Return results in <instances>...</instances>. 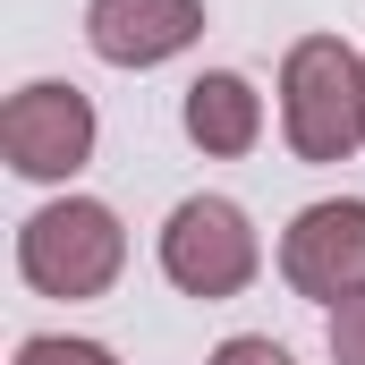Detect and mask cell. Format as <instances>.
Instances as JSON below:
<instances>
[{
    "instance_id": "cell-1",
    "label": "cell",
    "mask_w": 365,
    "mask_h": 365,
    "mask_svg": "<svg viewBox=\"0 0 365 365\" xmlns=\"http://www.w3.org/2000/svg\"><path fill=\"white\" fill-rule=\"evenodd\" d=\"M280 128H289L297 162L357 153V136H365V60L349 43L314 34V43L289 51V68H280Z\"/></svg>"
},
{
    "instance_id": "cell-2",
    "label": "cell",
    "mask_w": 365,
    "mask_h": 365,
    "mask_svg": "<svg viewBox=\"0 0 365 365\" xmlns=\"http://www.w3.org/2000/svg\"><path fill=\"white\" fill-rule=\"evenodd\" d=\"M17 264H26V280L43 297H102L119 280V264H128V238H119V221L102 204L68 195V204H43L17 230Z\"/></svg>"
},
{
    "instance_id": "cell-3",
    "label": "cell",
    "mask_w": 365,
    "mask_h": 365,
    "mask_svg": "<svg viewBox=\"0 0 365 365\" xmlns=\"http://www.w3.org/2000/svg\"><path fill=\"white\" fill-rule=\"evenodd\" d=\"M162 272L179 280L187 297H238L255 280V230L238 204L221 195H187L162 230Z\"/></svg>"
},
{
    "instance_id": "cell-4",
    "label": "cell",
    "mask_w": 365,
    "mask_h": 365,
    "mask_svg": "<svg viewBox=\"0 0 365 365\" xmlns=\"http://www.w3.org/2000/svg\"><path fill=\"white\" fill-rule=\"evenodd\" d=\"M0 145L26 179H68L93 153V102L77 86H26L0 110Z\"/></svg>"
},
{
    "instance_id": "cell-5",
    "label": "cell",
    "mask_w": 365,
    "mask_h": 365,
    "mask_svg": "<svg viewBox=\"0 0 365 365\" xmlns=\"http://www.w3.org/2000/svg\"><path fill=\"white\" fill-rule=\"evenodd\" d=\"M280 272H289V289L331 297V306L349 289H365V204H314V212H297L289 238H280Z\"/></svg>"
},
{
    "instance_id": "cell-6",
    "label": "cell",
    "mask_w": 365,
    "mask_h": 365,
    "mask_svg": "<svg viewBox=\"0 0 365 365\" xmlns=\"http://www.w3.org/2000/svg\"><path fill=\"white\" fill-rule=\"evenodd\" d=\"M86 34H93L102 60L153 68V60H170V51H187V43L204 34V9H195V0H93Z\"/></svg>"
},
{
    "instance_id": "cell-7",
    "label": "cell",
    "mask_w": 365,
    "mask_h": 365,
    "mask_svg": "<svg viewBox=\"0 0 365 365\" xmlns=\"http://www.w3.org/2000/svg\"><path fill=\"white\" fill-rule=\"evenodd\" d=\"M187 136L204 145V153H247L255 136H264V102L247 77H195L187 86Z\"/></svg>"
},
{
    "instance_id": "cell-8",
    "label": "cell",
    "mask_w": 365,
    "mask_h": 365,
    "mask_svg": "<svg viewBox=\"0 0 365 365\" xmlns=\"http://www.w3.org/2000/svg\"><path fill=\"white\" fill-rule=\"evenodd\" d=\"M331 357L340 365H365V289H349L331 306Z\"/></svg>"
},
{
    "instance_id": "cell-9",
    "label": "cell",
    "mask_w": 365,
    "mask_h": 365,
    "mask_svg": "<svg viewBox=\"0 0 365 365\" xmlns=\"http://www.w3.org/2000/svg\"><path fill=\"white\" fill-rule=\"evenodd\" d=\"M17 365H110V349H93V340H26Z\"/></svg>"
},
{
    "instance_id": "cell-10",
    "label": "cell",
    "mask_w": 365,
    "mask_h": 365,
    "mask_svg": "<svg viewBox=\"0 0 365 365\" xmlns=\"http://www.w3.org/2000/svg\"><path fill=\"white\" fill-rule=\"evenodd\" d=\"M212 365H289V349H272V340H230V349H212Z\"/></svg>"
}]
</instances>
